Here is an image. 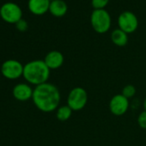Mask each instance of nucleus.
I'll return each mask as SVG.
<instances>
[{"label":"nucleus","mask_w":146,"mask_h":146,"mask_svg":"<svg viewBox=\"0 0 146 146\" xmlns=\"http://www.w3.org/2000/svg\"><path fill=\"white\" fill-rule=\"evenodd\" d=\"M49 11L54 17H63L67 12V5L63 0H54L50 3Z\"/></svg>","instance_id":"nucleus-12"},{"label":"nucleus","mask_w":146,"mask_h":146,"mask_svg":"<svg viewBox=\"0 0 146 146\" xmlns=\"http://www.w3.org/2000/svg\"><path fill=\"white\" fill-rule=\"evenodd\" d=\"M112 42L118 46H125L128 43V35L120 29H114L111 34Z\"/></svg>","instance_id":"nucleus-13"},{"label":"nucleus","mask_w":146,"mask_h":146,"mask_svg":"<svg viewBox=\"0 0 146 146\" xmlns=\"http://www.w3.org/2000/svg\"><path fill=\"white\" fill-rule=\"evenodd\" d=\"M90 23L96 33L105 34L111 27V17L104 9L95 10L90 16Z\"/></svg>","instance_id":"nucleus-4"},{"label":"nucleus","mask_w":146,"mask_h":146,"mask_svg":"<svg viewBox=\"0 0 146 146\" xmlns=\"http://www.w3.org/2000/svg\"><path fill=\"white\" fill-rule=\"evenodd\" d=\"M137 124L140 128L146 129V111L143 110L141 112L137 117Z\"/></svg>","instance_id":"nucleus-17"},{"label":"nucleus","mask_w":146,"mask_h":146,"mask_svg":"<svg viewBox=\"0 0 146 146\" xmlns=\"http://www.w3.org/2000/svg\"><path fill=\"white\" fill-rule=\"evenodd\" d=\"M34 90L28 84H18L13 88V96L20 102H27L33 97Z\"/></svg>","instance_id":"nucleus-9"},{"label":"nucleus","mask_w":146,"mask_h":146,"mask_svg":"<svg viewBox=\"0 0 146 146\" xmlns=\"http://www.w3.org/2000/svg\"><path fill=\"white\" fill-rule=\"evenodd\" d=\"M72 112L73 111L71 110V108L69 106H67V105L60 106L56 110V118L58 119V120L62 121V122L67 121L71 117Z\"/></svg>","instance_id":"nucleus-14"},{"label":"nucleus","mask_w":146,"mask_h":146,"mask_svg":"<svg viewBox=\"0 0 146 146\" xmlns=\"http://www.w3.org/2000/svg\"><path fill=\"white\" fill-rule=\"evenodd\" d=\"M50 70L44 60H32L24 65L23 77L29 84L38 86L47 83L50 77Z\"/></svg>","instance_id":"nucleus-2"},{"label":"nucleus","mask_w":146,"mask_h":146,"mask_svg":"<svg viewBox=\"0 0 146 146\" xmlns=\"http://www.w3.org/2000/svg\"><path fill=\"white\" fill-rule=\"evenodd\" d=\"M136 92H137V90H136V88H135L133 85H131V84H127V85H125V86L122 89L121 94H122L125 97H126L127 99H131V98H132V97L135 96Z\"/></svg>","instance_id":"nucleus-15"},{"label":"nucleus","mask_w":146,"mask_h":146,"mask_svg":"<svg viewBox=\"0 0 146 146\" xmlns=\"http://www.w3.org/2000/svg\"><path fill=\"white\" fill-rule=\"evenodd\" d=\"M33 102L43 113H51L58 109L61 101L59 90L54 84L45 83L34 89Z\"/></svg>","instance_id":"nucleus-1"},{"label":"nucleus","mask_w":146,"mask_h":146,"mask_svg":"<svg viewBox=\"0 0 146 146\" xmlns=\"http://www.w3.org/2000/svg\"><path fill=\"white\" fill-rule=\"evenodd\" d=\"M130 102L129 99L125 97L122 94H117L113 96L108 104L109 111L115 116L124 115L129 109Z\"/></svg>","instance_id":"nucleus-7"},{"label":"nucleus","mask_w":146,"mask_h":146,"mask_svg":"<svg viewBox=\"0 0 146 146\" xmlns=\"http://www.w3.org/2000/svg\"><path fill=\"white\" fill-rule=\"evenodd\" d=\"M118 25L121 30L128 35L137 30L138 27V20L132 12L124 11L118 18Z\"/></svg>","instance_id":"nucleus-8"},{"label":"nucleus","mask_w":146,"mask_h":146,"mask_svg":"<svg viewBox=\"0 0 146 146\" xmlns=\"http://www.w3.org/2000/svg\"><path fill=\"white\" fill-rule=\"evenodd\" d=\"M24 65L16 59H8L1 65L2 75L10 80H16L23 75Z\"/></svg>","instance_id":"nucleus-5"},{"label":"nucleus","mask_w":146,"mask_h":146,"mask_svg":"<svg viewBox=\"0 0 146 146\" xmlns=\"http://www.w3.org/2000/svg\"><path fill=\"white\" fill-rule=\"evenodd\" d=\"M0 16L9 23H17L22 19L23 12L21 8L15 3H5L0 8Z\"/></svg>","instance_id":"nucleus-6"},{"label":"nucleus","mask_w":146,"mask_h":146,"mask_svg":"<svg viewBox=\"0 0 146 146\" xmlns=\"http://www.w3.org/2000/svg\"><path fill=\"white\" fill-rule=\"evenodd\" d=\"M49 1H50V2H52V1H54V0H49Z\"/></svg>","instance_id":"nucleus-20"},{"label":"nucleus","mask_w":146,"mask_h":146,"mask_svg":"<svg viewBox=\"0 0 146 146\" xmlns=\"http://www.w3.org/2000/svg\"><path fill=\"white\" fill-rule=\"evenodd\" d=\"M49 0H29V9L35 15H43L49 11Z\"/></svg>","instance_id":"nucleus-11"},{"label":"nucleus","mask_w":146,"mask_h":146,"mask_svg":"<svg viewBox=\"0 0 146 146\" xmlns=\"http://www.w3.org/2000/svg\"><path fill=\"white\" fill-rule=\"evenodd\" d=\"M64 61V58L62 52L56 50L49 52L44 58V62L50 70H57L60 68L63 65Z\"/></svg>","instance_id":"nucleus-10"},{"label":"nucleus","mask_w":146,"mask_h":146,"mask_svg":"<svg viewBox=\"0 0 146 146\" xmlns=\"http://www.w3.org/2000/svg\"><path fill=\"white\" fill-rule=\"evenodd\" d=\"M143 109L146 111V97H145V99H144V101H143Z\"/></svg>","instance_id":"nucleus-19"},{"label":"nucleus","mask_w":146,"mask_h":146,"mask_svg":"<svg viewBox=\"0 0 146 146\" xmlns=\"http://www.w3.org/2000/svg\"><path fill=\"white\" fill-rule=\"evenodd\" d=\"M108 2L109 0H92L91 4L95 10H103L107 6Z\"/></svg>","instance_id":"nucleus-16"},{"label":"nucleus","mask_w":146,"mask_h":146,"mask_svg":"<svg viewBox=\"0 0 146 146\" xmlns=\"http://www.w3.org/2000/svg\"><path fill=\"white\" fill-rule=\"evenodd\" d=\"M88 103V93L83 87H75L68 94L66 105L69 106L73 112H78L84 109Z\"/></svg>","instance_id":"nucleus-3"},{"label":"nucleus","mask_w":146,"mask_h":146,"mask_svg":"<svg viewBox=\"0 0 146 146\" xmlns=\"http://www.w3.org/2000/svg\"><path fill=\"white\" fill-rule=\"evenodd\" d=\"M16 27H17V29L19 31H21V32H25V31L28 29L29 25H28V23H27L25 20L21 19L20 21H18V22L16 23Z\"/></svg>","instance_id":"nucleus-18"}]
</instances>
